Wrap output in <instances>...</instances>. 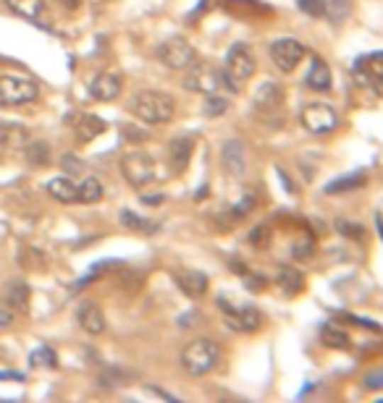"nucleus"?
Segmentation results:
<instances>
[{
    "mask_svg": "<svg viewBox=\"0 0 383 403\" xmlns=\"http://www.w3.org/2000/svg\"><path fill=\"white\" fill-rule=\"evenodd\" d=\"M129 110L134 118H140L142 123L150 126H160L176 115V103L174 97L166 92H155V89H145L129 100Z\"/></svg>",
    "mask_w": 383,
    "mask_h": 403,
    "instance_id": "nucleus-1",
    "label": "nucleus"
},
{
    "mask_svg": "<svg viewBox=\"0 0 383 403\" xmlns=\"http://www.w3.org/2000/svg\"><path fill=\"white\" fill-rule=\"evenodd\" d=\"M257 71V60H255V52L250 50V45L236 42L226 55V63H223V89L231 92V95H239L242 86L255 76Z\"/></svg>",
    "mask_w": 383,
    "mask_h": 403,
    "instance_id": "nucleus-2",
    "label": "nucleus"
},
{
    "mask_svg": "<svg viewBox=\"0 0 383 403\" xmlns=\"http://www.w3.org/2000/svg\"><path fill=\"white\" fill-rule=\"evenodd\" d=\"M182 369L192 378H202L218 367L221 361V346L213 341V338H197L192 344L184 346L182 351Z\"/></svg>",
    "mask_w": 383,
    "mask_h": 403,
    "instance_id": "nucleus-3",
    "label": "nucleus"
},
{
    "mask_svg": "<svg viewBox=\"0 0 383 403\" xmlns=\"http://www.w3.org/2000/svg\"><path fill=\"white\" fill-rule=\"evenodd\" d=\"M218 307L223 312V322H226L231 330L236 333H255V330H260L265 317H262V312L252 304H231L228 299H218Z\"/></svg>",
    "mask_w": 383,
    "mask_h": 403,
    "instance_id": "nucleus-4",
    "label": "nucleus"
},
{
    "mask_svg": "<svg viewBox=\"0 0 383 403\" xmlns=\"http://www.w3.org/2000/svg\"><path fill=\"white\" fill-rule=\"evenodd\" d=\"M299 123L307 134L326 137V134L339 129V110L328 103H310L299 113Z\"/></svg>",
    "mask_w": 383,
    "mask_h": 403,
    "instance_id": "nucleus-5",
    "label": "nucleus"
},
{
    "mask_svg": "<svg viewBox=\"0 0 383 403\" xmlns=\"http://www.w3.org/2000/svg\"><path fill=\"white\" fill-rule=\"evenodd\" d=\"M184 86L189 92H197V95H221L223 89V74L221 69L210 66V63H192L187 69V76H184Z\"/></svg>",
    "mask_w": 383,
    "mask_h": 403,
    "instance_id": "nucleus-6",
    "label": "nucleus"
},
{
    "mask_svg": "<svg viewBox=\"0 0 383 403\" xmlns=\"http://www.w3.org/2000/svg\"><path fill=\"white\" fill-rule=\"evenodd\" d=\"M37 97H40V86H37L32 79L11 76V74H3V76H0V105L13 108V105L35 103Z\"/></svg>",
    "mask_w": 383,
    "mask_h": 403,
    "instance_id": "nucleus-7",
    "label": "nucleus"
},
{
    "mask_svg": "<svg viewBox=\"0 0 383 403\" xmlns=\"http://www.w3.org/2000/svg\"><path fill=\"white\" fill-rule=\"evenodd\" d=\"M157 58L160 63L166 66V69H174V71H187L197 60L194 55V47L189 45V40H184V37H168L166 42L157 45Z\"/></svg>",
    "mask_w": 383,
    "mask_h": 403,
    "instance_id": "nucleus-8",
    "label": "nucleus"
},
{
    "mask_svg": "<svg viewBox=\"0 0 383 403\" xmlns=\"http://www.w3.org/2000/svg\"><path fill=\"white\" fill-rule=\"evenodd\" d=\"M121 173L131 186L142 189V186H148V183L155 181L157 168H155V160H152L148 152H129V154H123Z\"/></svg>",
    "mask_w": 383,
    "mask_h": 403,
    "instance_id": "nucleus-9",
    "label": "nucleus"
},
{
    "mask_svg": "<svg viewBox=\"0 0 383 403\" xmlns=\"http://www.w3.org/2000/svg\"><path fill=\"white\" fill-rule=\"evenodd\" d=\"M307 47L294 37H281L276 42L270 45V60L273 66L281 71V74H292V71L305 60Z\"/></svg>",
    "mask_w": 383,
    "mask_h": 403,
    "instance_id": "nucleus-10",
    "label": "nucleus"
},
{
    "mask_svg": "<svg viewBox=\"0 0 383 403\" xmlns=\"http://www.w3.org/2000/svg\"><path fill=\"white\" fill-rule=\"evenodd\" d=\"M284 86L279 81H262L257 89H255L252 97V108L257 115L262 118H279L281 110H284Z\"/></svg>",
    "mask_w": 383,
    "mask_h": 403,
    "instance_id": "nucleus-11",
    "label": "nucleus"
},
{
    "mask_svg": "<svg viewBox=\"0 0 383 403\" xmlns=\"http://www.w3.org/2000/svg\"><path fill=\"white\" fill-rule=\"evenodd\" d=\"M89 95L97 103H111L116 97L121 95V76L113 74V71H103L97 74L92 81H89Z\"/></svg>",
    "mask_w": 383,
    "mask_h": 403,
    "instance_id": "nucleus-12",
    "label": "nucleus"
},
{
    "mask_svg": "<svg viewBox=\"0 0 383 403\" xmlns=\"http://www.w3.org/2000/svg\"><path fill=\"white\" fill-rule=\"evenodd\" d=\"M221 163H223V171L234 178H242L244 171H247V157H244V144L239 139H228L221 147Z\"/></svg>",
    "mask_w": 383,
    "mask_h": 403,
    "instance_id": "nucleus-13",
    "label": "nucleus"
},
{
    "mask_svg": "<svg viewBox=\"0 0 383 403\" xmlns=\"http://www.w3.org/2000/svg\"><path fill=\"white\" fill-rule=\"evenodd\" d=\"M6 6L24 21H32L40 29H50L48 13H45V0H6Z\"/></svg>",
    "mask_w": 383,
    "mask_h": 403,
    "instance_id": "nucleus-14",
    "label": "nucleus"
},
{
    "mask_svg": "<svg viewBox=\"0 0 383 403\" xmlns=\"http://www.w3.org/2000/svg\"><path fill=\"white\" fill-rule=\"evenodd\" d=\"M194 152V137H174L168 142V165L174 173H184Z\"/></svg>",
    "mask_w": 383,
    "mask_h": 403,
    "instance_id": "nucleus-15",
    "label": "nucleus"
},
{
    "mask_svg": "<svg viewBox=\"0 0 383 403\" xmlns=\"http://www.w3.org/2000/svg\"><path fill=\"white\" fill-rule=\"evenodd\" d=\"M176 285H179L189 299H202L210 288V280H208V275L200 273V270H182V273H176Z\"/></svg>",
    "mask_w": 383,
    "mask_h": 403,
    "instance_id": "nucleus-16",
    "label": "nucleus"
},
{
    "mask_svg": "<svg viewBox=\"0 0 383 403\" xmlns=\"http://www.w3.org/2000/svg\"><path fill=\"white\" fill-rule=\"evenodd\" d=\"M77 319H79V327L87 330L89 335H100L105 330V314L95 301H82L77 309Z\"/></svg>",
    "mask_w": 383,
    "mask_h": 403,
    "instance_id": "nucleus-17",
    "label": "nucleus"
},
{
    "mask_svg": "<svg viewBox=\"0 0 383 403\" xmlns=\"http://www.w3.org/2000/svg\"><path fill=\"white\" fill-rule=\"evenodd\" d=\"M305 84L310 86L313 92H328V89H331V84H333L331 66H328L323 58H313L310 69H307Z\"/></svg>",
    "mask_w": 383,
    "mask_h": 403,
    "instance_id": "nucleus-18",
    "label": "nucleus"
},
{
    "mask_svg": "<svg viewBox=\"0 0 383 403\" xmlns=\"http://www.w3.org/2000/svg\"><path fill=\"white\" fill-rule=\"evenodd\" d=\"M71 126L77 131L79 142H92L105 131V120H100L97 115H89V113H79L71 118Z\"/></svg>",
    "mask_w": 383,
    "mask_h": 403,
    "instance_id": "nucleus-19",
    "label": "nucleus"
},
{
    "mask_svg": "<svg viewBox=\"0 0 383 403\" xmlns=\"http://www.w3.org/2000/svg\"><path fill=\"white\" fill-rule=\"evenodd\" d=\"M26 142H29V129L21 126V123H0V144L6 149H24Z\"/></svg>",
    "mask_w": 383,
    "mask_h": 403,
    "instance_id": "nucleus-20",
    "label": "nucleus"
},
{
    "mask_svg": "<svg viewBox=\"0 0 383 403\" xmlns=\"http://www.w3.org/2000/svg\"><path fill=\"white\" fill-rule=\"evenodd\" d=\"M3 301L9 304L11 309H16V312H24L29 307V285L21 280V278H13L6 283L3 288Z\"/></svg>",
    "mask_w": 383,
    "mask_h": 403,
    "instance_id": "nucleus-21",
    "label": "nucleus"
},
{
    "mask_svg": "<svg viewBox=\"0 0 383 403\" xmlns=\"http://www.w3.org/2000/svg\"><path fill=\"white\" fill-rule=\"evenodd\" d=\"M45 189H48V194L52 199H58L63 205H74L77 202V183L71 178H50Z\"/></svg>",
    "mask_w": 383,
    "mask_h": 403,
    "instance_id": "nucleus-22",
    "label": "nucleus"
},
{
    "mask_svg": "<svg viewBox=\"0 0 383 403\" xmlns=\"http://www.w3.org/2000/svg\"><path fill=\"white\" fill-rule=\"evenodd\" d=\"M103 194H105L103 183L95 176H87L82 183H77V202H82V205H95V202L103 199Z\"/></svg>",
    "mask_w": 383,
    "mask_h": 403,
    "instance_id": "nucleus-23",
    "label": "nucleus"
},
{
    "mask_svg": "<svg viewBox=\"0 0 383 403\" xmlns=\"http://www.w3.org/2000/svg\"><path fill=\"white\" fill-rule=\"evenodd\" d=\"M276 283H279L281 291L292 296V293H299L305 288V278L296 267H281L279 275H276Z\"/></svg>",
    "mask_w": 383,
    "mask_h": 403,
    "instance_id": "nucleus-24",
    "label": "nucleus"
},
{
    "mask_svg": "<svg viewBox=\"0 0 383 403\" xmlns=\"http://www.w3.org/2000/svg\"><path fill=\"white\" fill-rule=\"evenodd\" d=\"M323 18H328L331 24H341L352 11V0H321Z\"/></svg>",
    "mask_w": 383,
    "mask_h": 403,
    "instance_id": "nucleus-25",
    "label": "nucleus"
},
{
    "mask_svg": "<svg viewBox=\"0 0 383 403\" xmlns=\"http://www.w3.org/2000/svg\"><path fill=\"white\" fill-rule=\"evenodd\" d=\"M24 157H26V163H29V165L43 168V165L50 163V144H48V142H43V139H37V142H26Z\"/></svg>",
    "mask_w": 383,
    "mask_h": 403,
    "instance_id": "nucleus-26",
    "label": "nucleus"
},
{
    "mask_svg": "<svg viewBox=\"0 0 383 403\" xmlns=\"http://www.w3.org/2000/svg\"><path fill=\"white\" fill-rule=\"evenodd\" d=\"M118 220H121V225L123 228H129V231H137V233H155L157 231V223L145 220L142 215L131 212V210H123V212L118 215Z\"/></svg>",
    "mask_w": 383,
    "mask_h": 403,
    "instance_id": "nucleus-27",
    "label": "nucleus"
},
{
    "mask_svg": "<svg viewBox=\"0 0 383 403\" xmlns=\"http://www.w3.org/2000/svg\"><path fill=\"white\" fill-rule=\"evenodd\" d=\"M315 249H318V244L310 233H302V236H296L294 246H292V254H294L296 262H307V259L315 257Z\"/></svg>",
    "mask_w": 383,
    "mask_h": 403,
    "instance_id": "nucleus-28",
    "label": "nucleus"
},
{
    "mask_svg": "<svg viewBox=\"0 0 383 403\" xmlns=\"http://www.w3.org/2000/svg\"><path fill=\"white\" fill-rule=\"evenodd\" d=\"M321 338H323V344L328 346V348H347V346H349V335L344 333L341 327H336V325L323 327Z\"/></svg>",
    "mask_w": 383,
    "mask_h": 403,
    "instance_id": "nucleus-29",
    "label": "nucleus"
},
{
    "mask_svg": "<svg viewBox=\"0 0 383 403\" xmlns=\"http://www.w3.org/2000/svg\"><path fill=\"white\" fill-rule=\"evenodd\" d=\"M29 361H32V367H48V369L58 367V356H55V351H52L50 346H40V348L29 356Z\"/></svg>",
    "mask_w": 383,
    "mask_h": 403,
    "instance_id": "nucleus-30",
    "label": "nucleus"
},
{
    "mask_svg": "<svg viewBox=\"0 0 383 403\" xmlns=\"http://www.w3.org/2000/svg\"><path fill=\"white\" fill-rule=\"evenodd\" d=\"M228 100L223 95H210V97H205V115L208 118H221V115H226V110H228Z\"/></svg>",
    "mask_w": 383,
    "mask_h": 403,
    "instance_id": "nucleus-31",
    "label": "nucleus"
},
{
    "mask_svg": "<svg viewBox=\"0 0 383 403\" xmlns=\"http://www.w3.org/2000/svg\"><path fill=\"white\" fill-rule=\"evenodd\" d=\"M123 380H126V375H123V372H118V369H103V372H100V378H97V382H100V385L103 387H116V385H121Z\"/></svg>",
    "mask_w": 383,
    "mask_h": 403,
    "instance_id": "nucleus-32",
    "label": "nucleus"
},
{
    "mask_svg": "<svg viewBox=\"0 0 383 403\" xmlns=\"http://www.w3.org/2000/svg\"><path fill=\"white\" fill-rule=\"evenodd\" d=\"M336 231L344 233V236H352V239H362L365 236V228L357 223H349V220H336Z\"/></svg>",
    "mask_w": 383,
    "mask_h": 403,
    "instance_id": "nucleus-33",
    "label": "nucleus"
},
{
    "mask_svg": "<svg viewBox=\"0 0 383 403\" xmlns=\"http://www.w3.org/2000/svg\"><path fill=\"white\" fill-rule=\"evenodd\" d=\"M252 207H255V197H252V194H247V197H244L242 202H239V205L231 207V212H228V215H231L234 220H239V217H244V215L250 212Z\"/></svg>",
    "mask_w": 383,
    "mask_h": 403,
    "instance_id": "nucleus-34",
    "label": "nucleus"
},
{
    "mask_svg": "<svg viewBox=\"0 0 383 403\" xmlns=\"http://www.w3.org/2000/svg\"><path fill=\"white\" fill-rule=\"evenodd\" d=\"M365 387H370V390H381V387H383V369H378V372H370V375H367Z\"/></svg>",
    "mask_w": 383,
    "mask_h": 403,
    "instance_id": "nucleus-35",
    "label": "nucleus"
},
{
    "mask_svg": "<svg viewBox=\"0 0 383 403\" xmlns=\"http://www.w3.org/2000/svg\"><path fill=\"white\" fill-rule=\"evenodd\" d=\"M268 228L265 225H260V228H255L252 233H250V241H252L255 246H262V244H268Z\"/></svg>",
    "mask_w": 383,
    "mask_h": 403,
    "instance_id": "nucleus-36",
    "label": "nucleus"
},
{
    "mask_svg": "<svg viewBox=\"0 0 383 403\" xmlns=\"http://www.w3.org/2000/svg\"><path fill=\"white\" fill-rule=\"evenodd\" d=\"M123 137L131 139V142H145V139H148V134H140V129H134V126H126V129H123Z\"/></svg>",
    "mask_w": 383,
    "mask_h": 403,
    "instance_id": "nucleus-37",
    "label": "nucleus"
},
{
    "mask_svg": "<svg viewBox=\"0 0 383 403\" xmlns=\"http://www.w3.org/2000/svg\"><path fill=\"white\" fill-rule=\"evenodd\" d=\"M63 168H69L71 173H79V171H82V163H79V160H74V157H63Z\"/></svg>",
    "mask_w": 383,
    "mask_h": 403,
    "instance_id": "nucleus-38",
    "label": "nucleus"
},
{
    "mask_svg": "<svg viewBox=\"0 0 383 403\" xmlns=\"http://www.w3.org/2000/svg\"><path fill=\"white\" fill-rule=\"evenodd\" d=\"M11 312H6V309H0V327H6V325H11Z\"/></svg>",
    "mask_w": 383,
    "mask_h": 403,
    "instance_id": "nucleus-39",
    "label": "nucleus"
},
{
    "mask_svg": "<svg viewBox=\"0 0 383 403\" xmlns=\"http://www.w3.org/2000/svg\"><path fill=\"white\" fill-rule=\"evenodd\" d=\"M0 380H21V375H16V372H0Z\"/></svg>",
    "mask_w": 383,
    "mask_h": 403,
    "instance_id": "nucleus-40",
    "label": "nucleus"
},
{
    "mask_svg": "<svg viewBox=\"0 0 383 403\" xmlns=\"http://www.w3.org/2000/svg\"><path fill=\"white\" fill-rule=\"evenodd\" d=\"M142 202H145V205H160L163 197H142Z\"/></svg>",
    "mask_w": 383,
    "mask_h": 403,
    "instance_id": "nucleus-41",
    "label": "nucleus"
},
{
    "mask_svg": "<svg viewBox=\"0 0 383 403\" xmlns=\"http://www.w3.org/2000/svg\"><path fill=\"white\" fill-rule=\"evenodd\" d=\"M63 3V8H77L79 6V0H61Z\"/></svg>",
    "mask_w": 383,
    "mask_h": 403,
    "instance_id": "nucleus-42",
    "label": "nucleus"
},
{
    "mask_svg": "<svg viewBox=\"0 0 383 403\" xmlns=\"http://www.w3.org/2000/svg\"><path fill=\"white\" fill-rule=\"evenodd\" d=\"M375 79V84H378V89H381V95H383V76H373Z\"/></svg>",
    "mask_w": 383,
    "mask_h": 403,
    "instance_id": "nucleus-43",
    "label": "nucleus"
}]
</instances>
